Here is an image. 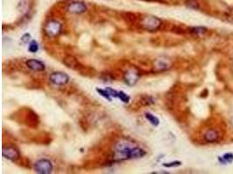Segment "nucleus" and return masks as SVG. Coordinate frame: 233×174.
Returning a JSON list of instances; mask_svg holds the SVG:
<instances>
[{
    "label": "nucleus",
    "mask_w": 233,
    "mask_h": 174,
    "mask_svg": "<svg viewBox=\"0 0 233 174\" xmlns=\"http://www.w3.org/2000/svg\"><path fill=\"white\" fill-rule=\"evenodd\" d=\"M161 24H162L161 19H158L157 17L151 16V15L145 16L144 18H142L141 22V27L149 32L157 31L159 28L161 27Z\"/></svg>",
    "instance_id": "f257e3e1"
},
{
    "label": "nucleus",
    "mask_w": 233,
    "mask_h": 174,
    "mask_svg": "<svg viewBox=\"0 0 233 174\" xmlns=\"http://www.w3.org/2000/svg\"><path fill=\"white\" fill-rule=\"evenodd\" d=\"M53 169L52 163L49 159H42L38 160L34 164V170L35 172L39 174H49L51 173Z\"/></svg>",
    "instance_id": "f03ea898"
},
{
    "label": "nucleus",
    "mask_w": 233,
    "mask_h": 174,
    "mask_svg": "<svg viewBox=\"0 0 233 174\" xmlns=\"http://www.w3.org/2000/svg\"><path fill=\"white\" fill-rule=\"evenodd\" d=\"M62 25L60 22H58L56 20H50L45 25V32L48 37H57L61 32Z\"/></svg>",
    "instance_id": "7ed1b4c3"
},
{
    "label": "nucleus",
    "mask_w": 233,
    "mask_h": 174,
    "mask_svg": "<svg viewBox=\"0 0 233 174\" xmlns=\"http://www.w3.org/2000/svg\"><path fill=\"white\" fill-rule=\"evenodd\" d=\"M50 82L55 85H65L69 82L70 78L67 74L63 72H54L49 77Z\"/></svg>",
    "instance_id": "20e7f679"
},
{
    "label": "nucleus",
    "mask_w": 233,
    "mask_h": 174,
    "mask_svg": "<svg viewBox=\"0 0 233 174\" xmlns=\"http://www.w3.org/2000/svg\"><path fill=\"white\" fill-rule=\"evenodd\" d=\"M140 78V74H139V72L135 68L129 69L128 72H126L124 73V76H123V79H124V82L126 83L128 85H135L136 83L138 82Z\"/></svg>",
    "instance_id": "39448f33"
},
{
    "label": "nucleus",
    "mask_w": 233,
    "mask_h": 174,
    "mask_svg": "<svg viewBox=\"0 0 233 174\" xmlns=\"http://www.w3.org/2000/svg\"><path fill=\"white\" fill-rule=\"evenodd\" d=\"M2 154L3 157H5V159H9V160L15 161L19 159L20 157V152L19 151L13 146H5L2 150Z\"/></svg>",
    "instance_id": "423d86ee"
},
{
    "label": "nucleus",
    "mask_w": 233,
    "mask_h": 174,
    "mask_svg": "<svg viewBox=\"0 0 233 174\" xmlns=\"http://www.w3.org/2000/svg\"><path fill=\"white\" fill-rule=\"evenodd\" d=\"M87 7L84 2H80V1H76L73 2L67 7V11L73 14H82L84 13L87 11Z\"/></svg>",
    "instance_id": "0eeeda50"
},
{
    "label": "nucleus",
    "mask_w": 233,
    "mask_h": 174,
    "mask_svg": "<svg viewBox=\"0 0 233 174\" xmlns=\"http://www.w3.org/2000/svg\"><path fill=\"white\" fill-rule=\"evenodd\" d=\"M26 66L34 72H43L46 69L45 64L37 59H29L26 61Z\"/></svg>",
    "instance_id": "6e6552de"
},
{
    "label": "nucleus",
    "mask_w": 233,
    "mask_h": 174,
    "mask_svg": "<svg viewBox=\"0 0 233 174\" xmlns=\"http://www.w3.org/2000/svg\"><path fill=\"white\" fill-rule=\"evenodd\" d=\"M219 137H220V134H219L218 131H217V130H215V129H210V130H208V131L204 133V135L205 141L209 143H214L217 142V141H218Z\"/></svg>",
    "instance_id": "1a4fd4ad"
},
{
    "label": "nucleus",
    "mask_w": 233,
    "mask_h": 174,
    "mask_svg": "<svg viewBox=\"0 0 233 174\" xmlns=\"http://www.w3.org/2000/svg\"><path fill=\"white\" fill-rule=\"evenodd\" d=\"M146 154H147V152H146V151H145L142 148H140V147H137V146H134L132 149H131L130 152H129L128 159H140V158L144 157Z\"/></svg>",
    "instance_id": "9d476101"
},
{
    "label": "nucleus",
    "mask_w": 233,
    "mask_h": 174,
    "mask_svg": "<svg viewBox=\"0 0 233 174\" xmlns=\"http://www.w3.org/2000/svg\"><path fill=\"white\" fill-rule=\"evenodd\" d=\"M145 118L149 120V122L154 126H158L160 124V120L157 117H155L153 114H151L150 112H146L145 113Z\"/></svg>",
    "instance_id": "9b49d317"
},
{
    "label": "nucleus",
    "mask_w": 233,
    "mask_h": 174,
    "mask_svg": "<svg viewBox=\"0 0 233 174\" xmlns=\"http://www.w3.org/2000/svg\"><path fill=\"white\" fill-rule=\"evenodd\" d=\"M155 67H158L159 71H164V70H167L169 67V64L167 62H164L163 59H159L156 61V66Z\"/></svg>",
    "instance_id": "f8f14e48"
},
{
    "label": "nucleus",
    "mask_w": 233,
    "mask_h": 174,
    "mask_svg": "<svg viewBox=\"0 0 233 174\" xmlns=\"http://www.w3.org/2000/svg\"><path fill=\"white\" fill-rule=\"evenodd\" d=\"M185 5L190 8V9L193 10H198L199 9V4L196 0H188L185 2Z\"/></svg>",
    "instance_id": "ddd939ff"
},
{
    "label": "nucleus",
    "mask_w": 233,
    "mask_h": 174,
    "mask_svg": "<svg viewBox=\"0 0 233 174\" xmlns=\"http://www.w3.org/2000/svg\"><path fill=\"white\" fill-rule=\"evenodd\" d=\"M28 50L30 52H32V53L37 52L38 50V42L35 41V40H32V41L30 42Z\"/></svg>",
    "instance_id": "4468645a"
},
{
    "label": "nucleus",
    "mask_w": 233,
    "mask_h": 174,
    "mask_svg": "<svg viewBox=\"0 0 233 174\" xmlns=\"http://www.w3.org/2000/svg\"><path fill=\"white\" fill-rule=\"evenodd\" d=\"M96 92H98L99 94L101 95V96H102L103 98H105L107 100L111 101V96L109 95V93L107 91V89L105 90V89H100V88H96Z\"/></svg>",
    "instance_id": "2eb2a0df"
},
{
    "label": "nucleus",
    "mask_w": 233,
    "mask_h": 174,
    "mask_svg": "<svg viewBox=\"0 0 233 174\" xmlns=\"http://www.w3.org/2000/svg\"><path fill=\"white\" fill-rule=\"evenodd\" d=\"M118 98H119V99L121 101H122L123 103H128L129 100H130V97L128 96L127 93H125L124 92H119L118 93Z\"/></svg>",
    "instance_id": "dca6fc26"
},
{
    "label": "nucleus",
    "mask_w": 233,
    "mask_h": 174,
    "mask_svg": "<svg viewBox=\"0 0 233 174\" xmlns=\"http://www.w3.org/2000/svg\"><path fill=\"white\" fill-rule=\"evenodd\" d=\"M206 32V28L204 27H192L190 28V32L193 33V34H196V35H201V34H204Z\"/></svg>",
    "instance_id": "f3484780"
},
{
    "label": "nucleus",
    "mask_w": 233,
    "mask_h": 174,
    "mask_svg": "<svg viewBox=\"0 0 233 174\" xmlns=\"http://www.w3.org/2000/svg\"><path fill=\"white\" fill-rule=\"evenodd\" d=\"M181 165H182V163L180 161H173V162H170V163H164L163 165L164 167L170 168V167H177V166H179Z\"/></svg>",
    "instance_id": "a211bd4d"
},
{
    "label": "nucleus",
    "mask_w": 233,
    "mask_h": 174,
    "mask_svg": "<svg viewBox=\"0 0 233 174\" xmlns=\"http://www.w3.org/2000/svg\"><path fill=\"white\" fill-rule=\"evenodd\" d=\"M107 91L108 92V93H109V95L112 97V98H118V93H119V92L115 91L114 89H112V88H110V87H107Z\"/></svg>",
    "instance_id": "6ab92c4d"
},
{
    "label": "nucleus",
    "mask_w": 233,
    "mask_h": 174,
    "mask_svg": "<svg viewBox=\"0 0 233 174\" xmlns=\"http://www.w3.org/2000/svg\"><path fill=\"white\" fill-rule=\"evenodd\" d=\"M224 160L227 161V162H231L233 160V154H231V153H228V154H225L224 156Z\"/></svg>",
    "instance_id": "aec40b11"
},
{
    "label": "nucleus",
    "mask_w": 233,
    "mask_h": 174,
    "mask_svg": "<svg viewBox=\"0 0 233 174\" xmlns=\"http://www.w3.org/2000/svg\"><path fill=\"white\" fill-rule=\"evenodd\" d=\"M30 38H31V35L28 34V33H26V34H25L23 37H21V40L24 43H27L28 41H30Z\"/></svg>",
    "instance_id": "412c9836"
}]
</instances>
